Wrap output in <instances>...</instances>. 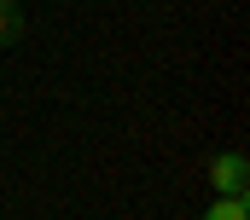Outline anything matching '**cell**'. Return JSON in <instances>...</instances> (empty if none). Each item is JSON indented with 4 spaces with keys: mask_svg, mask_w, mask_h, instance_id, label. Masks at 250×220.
Wrapping results in <instances>:
<instances>
[{
    "mask_svg": "<svg viewBox=\"0 0 250 220\" xmlns=\"http://www.w3.org/2000/svg\"><path fill=\"white\" fill-rule=\"evenodd\" d=\"M209 185H215V197H250V163H245V151L209 157Z\"/></svg>",
    "mask_w": 250,
    "mask_h": 220,
    "instance_id": "6da1fadb",
    "label": "cell"
},
{
    "mask_svg": "<svg viewBox=\"0 0 250 220\" xmlns=\"http://www.w3.org/2000/svg\"><path fill=\"white\" fill-rule=\"evenodd\" d=\"M23 29H29V23H23V6H18V0H0V47H18Z\"/></svg>",
    "mask_w": 250,
    "mask_h": 220,
    "instance_id": "7a4b0ae2",
    "label": "cell"
},
{
    "mask_svg": "<svg viewBox=\"0 0 250 220\" xmlns=\"http://www.w3.org/2000/svg\"><path fill=\"white\" fill-rule=\"evenodd\" d=\"M204 220H250V197H215L204 209Z\"/></svg>",
    "mask_w": 250,
    "mask_h": 220,
    "instance_id": "3957f363",
    "label": "cell"
}]
</instances>
